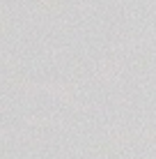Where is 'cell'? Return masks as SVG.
Wrapping results in <instances>:
<instances>
[{
    "instance_id": "6da1fadb",
    "label": "cell",
    "mask_w": 156,
    "mask_h": 159,
    "mask_svg": "<svg viewBox=\"0 0 156 159\" xmlns=\"http://www.w3.org/2000/svg\"><path fill=\"white\" fill-rule=\"evenodd\" d=\"M41 9H46V12H60L62 7V0H41Z\"/></svg>"
}]
</instances>
